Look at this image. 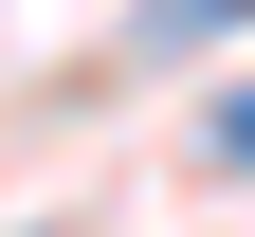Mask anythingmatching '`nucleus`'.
Returning a JSON list of instances; mask_svg holds the SVG:
<instances>
[{
    "instance_id": "1",
    "label": "nucleus",
    "mask_w": 255,
    "mask_h": 237,
    "mask_svg": "<svg viewBox=\"0 0 255 237\" xmlns=\"http://www.w3.org/2000/svg\"><path fill=\"white\" fill-rule=\"evenodd\" d=\"M255 0H164V18H146V37H237Z\"/></svg>"
},
{
    "instance_id": "2",
    "label": "nucleus",
    "mask_w": 255,
    "mask_h": 237,
    "mask_svg": "<svg viewBox=\"0 0 255 237\" xmlns=\"http://www.w3.org/2000/svg\"><path fill=\"white\" fill-rule=\"evenodd\" d=\"M219 164H255V91H237V110H219Z\"/></svg>"
}]
</instances>
